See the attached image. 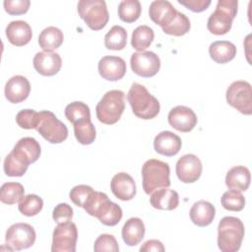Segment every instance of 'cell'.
I'll list each match as a JSON object with an SVG mask.
<instances>
[{
  "label": "cell",
  "instance_id": "cell-1",
  "mask_svg": "<svg viewBox=\"0 0 252 252\" xmlns=\"http://www.w3.org/2000/svg\"><path fill=\"white\" fill-rule=\"evenodd\" d=\"M85 211L107 226L116 225L122 219V210L116 204L109 200L105 193L94 191L86 201Z\"/></svg>",
  "mask_w": 252,
  "mask_h": 252
},
{
  "label": "cell",
  "instance_id": "cell-2",
  "mask_svg": "<svg viewBox=\"0 0 252 252\" xmlns=\"http://www.w3.org/2000/svg\"><path fill=\"white\" fill-rule=\"evenodd\" d=\"M127 99L133 113L141 119H153L159 112L160 105L158 100L141 84H132L127 94Z\"/></svg>",
  "mask_w": 252,
  "mask_h": 252
},
{
  "label": "cell",
  "instance_id": "cell-3",
  "mask_svg": "<svg viewBox=\"0 0 252 252\" xmlns=\"http://www.w3.org/2000/svg\"><path fill=\"white\" fill-rule=\"evenodd\" d=\"M245 229L240 219L235 217L222 218L218 226V246L222 252H236L239 250Z\"/></svg>",
  "mask_w": 252,
  "mask_h": 252
},
{
  "label": "cell",
  "instance_id": "cell-4",
  "mask_svg": "<svg viewBox=\"0 0 252 252\" xmlns=\"http://www.w3.org/2000/svg\"><path fill=\"white\" fill-rule=\"evenodd\" d=\"M170 168L169 165L159 159H148L142 167L143 189L150 195L161 188L170 186Z\"/></svg>",
  "mask_w": 252,
  "mask_h": 252
},
{
  "label": "cell",
  "instance_id": "cell-5",
  "mask_svg": "<svg viewBox=\"0 0 252 252\" xmlns=\"http://www.w3.org/2000/svg\"><path fill=\"white\" fill-rule=\"evenodd\" d=\"M125 109L124 93L119 90H111L102 96L95 107L97 119L107 125L116 123Z\"/></svg>",
  "mask_w": 252,
  "mask_h": 252
},
{
  "label": "cell",
  "instance_id": "cell-6",
  "mask_svg": "<svg viewBox=\"0 0 252 252\" xmlns=\"http://www.w3.org/2000/svg\"><path fill=\"white\" fill-rule=\"evenodd\" d=\"M238 2L236 0L218 1L215 12L209 17L207 28L217 35L227 33L232 26V21L237 14Z\"/></svg>",
  "mask_w": 252,
  "mask_h": 252
},
{
  "label": "cell",
  "instance_id": "cell-7",
  "mask_svg": "<svg viewBox=\"0 0 252 252\" xmlns=\"http://www.w3.org/2000/svg\"><path fill=\"white\" fill-rule=\"evenodd\" d=\"M78 13L93 31L103 29L109 19L106 3L103 0H81L78 2Z\"/></svg>",
  "mask_w": 252,
  "mask_h": 252
},
{
  "label": "cell",
  "instance_id": "cell-8",
  "mask_svg": "<svg viewBox=\"0 0 252 252\" xmlns=\"http://www.w3.org/2000/svg\"><path fill=\"white\" fill-rule=\"evenodd\" d=\"M35 130L51 144H60L68 137L67 126L53 112L48 110L38 112V122Z\"/></svg>",
  "mask_w": 252,
  "mask_h": 252
},
{
  "label": "cell",
  "instance_id": "cell-9",
  "mask_svg": "<svg viewBox=\"0 0 252 252\" xmlns=\"http://www.w3.org/2000/svg\"><path fill=\"white\" fill-rule=\"evenodd\" d=\"M227 103L240 113L250 115L252 113L251 85L246 81H235L226 90Z\"/></svg>",
  "mask_w": 252,
  "mask_h": 252
},
{
  "label": "cell",
  "instance_id": "cell-10",
  "mask_svg": "<svg viewBox=\"0 0 252 252\" xmlns=\"http://www.w3.org/2000/svg\"><path fill=\"white\" fill-rule=\"evenodd\" d=\"M36 238L34 228L25 222L12 224L6 231L5 243L9 250L27 249L33 245Z\"/></svg>",
  "mask_w": 252,
  "mask_h": 252
},
{
  "label": "cell",
  "instance_id": "cell-11",
  "mask_svg": "<svg viewBox=\"0 0 252 252\" xmlns=\"http://www.w3.org/2000/svg\"><path fill=\"white\" fill-rule=\"evenodd\" d=\"M78 239L77 225L70 221L58 223L52 234V252H75Z\"/></svg>",
  "mask_w": 252,
  "mask_h": 252
},
{
  "label": "cell",
  "instance_id": "cell-12",
  "mask_svg": "<svg viewBox=\"0 0 252 252\" xmlns=\"http://www.w3.org/2000/svg\"><path fill=\"white\" fill-rule=\"evenodd\" d=\"M132 71L144 78L154 77L160 68L159 57L153 51H138L131 55Z\"/></svg>",
  "mask_w": 252,
  "mask_h": 252
},
{
  "label": "cell",
  "instance_id": "cell-13",
  "mask_svg": "<svg viewBox=\"0 0 252 252\" xmlns=\"http://www.w3.org/2000/svg\"><path fill=\"white\" fill-rule=\"evenodd\" d=\"M202 162L200 158L193 155L187 154L182 156L176 162V175L183 183H193L197 181L202 174Z\"/></svg>",
  "mask_w": 252,
  "mask_h": 252
},
{
  "label": "cell",
  "instance_id": "cell-14",
  "mask_svg": "<svg viewBox=\"0 0 252 252\" xmlns=\"http://www.w3.org/2000/svg\"><path fill=\"white\" fill-rule=\"evenodd\" d=\"M167 119L172 128L183 133L192 131L198 121L195 112L184 105H177L173 107L169 111Z\"/></svg>",
  "mask_w": 252,
  "mask_h": 252
},
{
  "label": "cell",
  "instance_id": "cell-15",
  "mask_svg": "<svg viewBox=\"0 0 252 252\" xmlns=\"http://www.w3.org/2000/svg\"><path fill=\"white\" fill-rule=\"evenodd\" d=\"M10 153L21 162L29 165L38 159L41 150L38 142L34 138L24 137L17 142Z\"/></svg>",
  "mask_w": 252,
  "mask_h": 252
},
{
  "label": "cell",
  "instance_id": "cell-16",
  "mask_svg": "<svg viewBox=\"0 0 252 252\" xmlns=\"http://www.w3.org/2000/svg\"><path fill=\"white\" fill-rule=\"evenodd\" d=\"M99 75L111 82L122 79L126 73V62L118 56H104L98 61Z\"/></svg>",
  "mask_w": 252,
  "mask_h": 252
},
{
  "label": "cell",
  "instance_id": "cell-17",
  "mask_svg": "<svg viewBox=\"0 0 252 252\" xmlns=\"http://www.w3.org/2000/svg\"><path fill=\"white\" fill-rule=\"evenodd\" d=\"M33 67L35 71L42 76L56 75L62 65L61 57L56 52L41 51L37 52L33 57Z\"/></svg>",
  "mask_w": 252,
  "mask_h": 252
},
{
  "label": "cell",
  "instance_id": "cell-18",
  "mask_svg": "<svg viewBox=\"0 0 252 252\" xmlns=\"http://www.w3.org/2000/svg\"><path fill=\"white\" fill-rule=\"evenodd\" d=\"M31 92L29 80L21 75L13 76L5 85V96L12 103H19L28 98Z\"/></svg>",
  "mask_w": 252,
  "mask_h": 252
},
{
  "label": "cell",
  "instance_id": "cell-19",
  "mask_svg": "<svg viewBox=\"0 0 252 252\" xmlns=\"http://www.w3.org/2000/svg\"><path fill=\"white\" fill-rule=\"evenodd\" d=\"M110 188L113 195L122 201H129L136 195L135 181L126 172L116 173L111 179Z\"/></svg>",
  "mask_w": 252,
  "mask_h": 252
},
{
  "label": "cell",
  "instance_id": "cell-20",
  "mask_svg": "<svg viewBox=\"0 0 252 252\" xmlns=\"http://www.w3.org/2000/svg\"><path fill=\"white\" fill-rule=\"evenodd\" d=\"M181 139L170 131H162L158 133L154 140L155 151L165 157H173L178 154L181 149Z\"/></svg>",
  "mask_w": 252,
  "mask_h": 252
},
{
  "label": "cell",
  "instance_id": "cell-21",
  "mask_svg": "<svg viewBox=\"0 0 252 252\" xmlns=\"http://www.w3.org/2000/svg\"><path fill=\"white\" fill-rule=\"evenodd\" d=\"M177 10L169 1L156 0L153 1L149 8V15L151 20L158 25L161 29L167 26L174 18Z\"/></svg>",
  "mask_w": 252,
  "mask_h": 252
},
{
  "label": "cell",
  "instance_id": "cell-22",
  "mask_svg": "<svg viewBox=\"0 0 252 252\" xmlns=\"http://www.w3.org/2000/svg\"><path fill=\"white\" fill-rule=\"evenodd\" d=\"M6 36L13 45H26L32 39V28L25 21H12L6 28Z\"/></svg>",
  "mask_w": 252,
  "mask_h": 252
},
{
  "label": "cell",
  "instance_id": "cell-23",
  "mask_svg": "<svg viewBox=\"0 0 252 252\" xmlns=\"http://www.w3.org/2000/svg\"><path fill=\"white\" fill-rule=\"evenodd\" d=\"M189 215L194 224L203 227L212 223L216 216V209L210 202L200 200L193 204Z\"/></svg>",
  "mask_w": 252,
  "mask_h": 252
},
{
  "label": "cell",
  "instance_id": "cell-24",
  "mask_svg": "<svg viewBox=\"0 0 252 252\" xmlns=\"http://www.w3.org/2000/svg\"><path fill=\"white\" fill-rule=\"evenodd\" d=\"M150 203L155 209L171 211L177 208L179 204V196L174 190L161 188L151 194Z\"/></svg>",
  "mask_w": 252,
  "mask_h": 252
},
{
  "label": "cell",
  "instance_id": "cell-25",
  "mask_svg": "<svg viewBox=\"0 0 252 252\" xmlns=\"http://www.w3.org/2000/svg\"><path fill=\"white\" fill-rule=\"evenodd\" d=\"M251 175L247 167L236 165L231 167L225 176V185L236 191H246L250 185Z\"/></svg>",
  "mask_w": 252,
  "mask_h": 252
},
{
  "label": "cell",
  "instance_id": "cell-26",
  "mask_svg": "<svg viewBox=\"0 0 252 252\" xmlns=\"http://www.w3.org/2000/svg\"><path fill=\"white\" fill-rule=\"evenodd\" d=\"M122 238L128 246L139 244L145 236V224L139 218H130L122 227Z\"/></svg>",
  "mask_w": 252,
  "mask_h": 252
},
{
  "label": "cell",
  "instance_id": "cell-27",
  "mask_svg": "<svg viewBox=\"0 0 252 252\" xmlns=\"http://www.w3.org/2000/svg\"><path fill=\"white\" fill-rule=\"evenodd\" d=\"M209 53L215 62L225 64L235 57L236 46L227 40H218L210 45Z\"/></svg>",
  "mask_w": 252,
  "mask_h": 252
},
{
  "label": "cell",
  "instance_id": "cell-28",
  "mask_svg": "<svg viewBox=\"0 0 252 252\" xmlns=\"http://www.w3.org/2000/svg\"><path fill=\"white\" fill-rule=\"evenodd\" d=\"M64 40V35L61 30L56 27L45 28L38 36V44L43 51L52 52L58 48Z\"/></svg>",
  "mask_w": 252,
  "mask_h": 252
},
{
  "label": "cell",
  "instance_id": "cell-29",
  "mask_svg": "<svg viewBox=\"0 0 252 252\" xmlns=\"http://www.w3.org/2000/svg\"><path fill=\"white\" fill-rule=\"evenodd\" d=\"M154 37L155 33L152 28L146 25L139 26L132 33L131 44L137 51H145V49L148 48L153 42Z\"/></svg>",
  "mask_w": 252,
  "mask_h": 252
},
{
  "label": "cell",
  "instance_id": "cell-30",
  "mask_svg": "<svg viewBox=\"0 0 252 252\" xmlns=\"http://www.w3.org/2000/svg\"><path fill=\"white\" fill-rule=\"evenodd\" d=\"M127 43V32L121 26H113L104 36V45L110 50H122Z\"/></svg>",
  "mask_w": 252,
  "mask_h": 252
},
{
  "label": "cell",
  "instance_id": "cell-31",
  "mask_svg": "<svg viewBox=\"0 0 252 252\" xmlns=\"http://www.w3.org/2000/svg\"><path fill=\"white\" fill-rule=\"evenodd\" d=\"M24 186L19 182H6L0 189V200L7 205L19 203L24 197Z\"/></svg>",
  "mask_w": 252,
  "mask_h": 252
},
{
  "label": "cell",
  "instance_id": "cell-32",
  "mask_svg": "<svg viewBox=\"0 0 252 252\" xmlns=\"http://www.w3.org/2000/svg\"><path fill=\"white\" fill-rule=\"evenodd\" d=\"M142 12L141 3L138 0H123L118 5L119 19L125 23H134Z\"/></svg>",
  "mask_w": 252,
  "mask_h": 252
},
{
  "label": "cell",
  "instance_id": "cell-33",
  "mask_svg": "<svg viewBox=\"0 0 252 252\" xmlns=\"http://www.w3.org/2000/svg\"><path fill=\"white\" fill-rule=\"evenodd\" d=\"M74 125V133L77 141L82 145H91L95 139V128L91 118L79 121Z\"/></svg>",
  "mask_w": 252,
  "mask_h": 252
},
{
  "label": "cell",
  "instance_id": "cell-34",
  "mask_svg": "<svg viewBox=\"0 0 252 252\" xmlns=\"http://www.w3.org/2000/svg\"><path fill=\"white\" fill-rule=\"evenodd\" d=\"M190 28H191V24L188 17L183 13L177 11L172 21L167 26L162 28V31L166 34L181 36L187 33Z\"/></svg>",
  "mask_w": 252,
  "mask_h": 252
},
{
  "label": "cell",
  "instance_id": "cell-35",
  "mask_svg": "<svg viewBox=\"0 0 252 252\" xmlns=\"http://www.w3.org/2000/svg\"><path fill=\"white\" fill-rule=\"evenodd\" d=\"M19 211L22 215L27 217H33L37 215L43 208V201L35 194H29L24 196L19 202Z\"/></svg>",
  "mask_w": 252,
  "mask_h": 252
},
{
  "label": "cell",
  "instance_id": "cell-36",
  "mask_svg": "<svg viewBox=\"0 0 252 252\" xmlns=\"http://www.w3.org/2000/svg\"><path fill=\"white\" fill-rule=\"evenodd\" d=\"M65 116L72 123L91 118L90 107L82 101H74L65 107Z\"/></svg>",
  "mask_w": 252,
  "mask_h": 252
},
{
  "label": "cell",
  "instance_id": "cell-37",
  "mask_svg": "<svg viewBox=\"0 0 252 252\" xmlns=\"http://www.w3.org/2000/svg\"><path fill=\"white\" fill-rule=\"evenodd\" d=\"M220 202L225 210L231 212H240L245 206V198L240 191L231 189L222 194Z\"/></svg>",
  "mask_w": 252,
  "mask_h": 252
},
{
  "label": "cell",
  "instance_id": "cell-38",
  "mask_svg": "<svg viewBox=\"0 0 252 252\" xmlns=\"http://www.w3.org/2000/svg\"><path fill=\"white\" fill-rule=\"evenodd\" d=\"M3 167H4V172L6 173V175L11 176V177H20L26 173L29 165L21 162L10 153L5 158Z\"/></svg>",
  "mask_w": 252,
  "mask_h": 252
},
{
  "label": "cell",
  "instance_id": "cell-39",
  "mask_svg": "<svg viewBox=\"0 0 252 252\" xmlns=\"http://www.w3.org/2000/svg\"><path fill=\"white\" fill-rule=\"evenodd\" d=\"M16 122L23 129H35L38 122V112L33 109H23L16 115Z\"/></svg>",
  "mask_w": 252,
  "mask_h": 252
},
{
  "label": "cell",
  "instance_id": "cell-40",
  "mask_svg": "<svg viewBox=\"0 0 252 252\" xmlns=\"http://www.w3.org/2000/svg\"><path fill=\"white\" fill-rule=\"evenodd\" d=\"M94 250L95 252H102V251H111V252H118L119 247L115 237L111 234H100L94 241Z\"/></svg>",
  "mask_w": 252,
  "mask_h": 252
},
{
  "label": "cell",
  "instance_id": "cell-41",
  "mask_svg": "<svg viewBox=\"0 0 252 252\" xmlns=\"http://www.w3.org/2000/svg\"><path fill=\"white\" fill-rule=\"evenodd\" d=\"M93 192H94V189L91 186L81 184V185H77V186L73 187L69 193V196H70L71 201L76 206L83 208L86 201L88 200V198L90 197V195Z\"/></svg>",
  "mask_w": 252,
  "mask_h": 252
},
{
  "label": "cell",
  "instance_id": "cell-42",
  "mask_svg": "<svg viewBox=\"0 0 252 252\" xmlns=\"http://www.w3.org/2000/svg\"><path fill=\"white\" fill-rule=\"evenodd\" d=\"M5 11L10 15H23L28 12L31 2L30 0H5L3 2Z\"/></svg>",
  "mask_w": 252,
  "mask_h": 252
},
{
  "label": "cell",
  "instance_id": "cell-43",
  "mask_svg": "<svg viewBox=\"0 0 252 252\" xmlns=\"http://www.w3.org/2000/svg\"><path fill=\"white\" fill-rule=\"evenodd\" d=\"M52 218L57 223L70 221L73 218V209L67 203H60L53 209Z\"/></svg>",
  "mask_w": 252,
  "mask_h": 252
},
{
  "label": "cell",
  "instance_id": "cell-44",
  "mask_svg": "<svg viewBox=\"0 0 252 252\" xmlns=\"http://www.w3.org/2000/svg\"><path fill=\"white\" fill-rule=\"evenodd\" d=\"M178 3L195 13H200L208 9L211 0H178Z\"/></svg>",
  "mask_w": 252,
  "mask_h": 252
},
{
  "label": "cell",
  "instance_id": "cell-45",
  "mask_svg": "<svg viewBox=\"0 0 252 252\" xmlns=\"http://www.w3.org/2000/svg\"><path fill=\"white\" fill-rule=\"evenodd\" d=\"M141 252H151V251H156V252H163L164 251V246L163 244L157 239H151L146 241L141 247H140Z\"/></svg>",
  "mask_w": 252,
  "mask_h": 252
}]
</instances>
